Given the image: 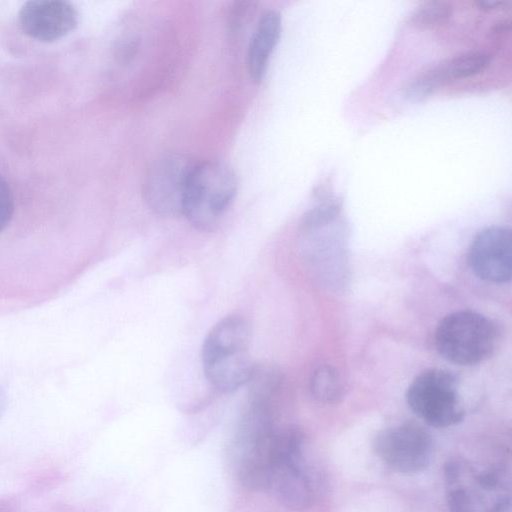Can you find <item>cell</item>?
<instances>
[{
	"label": "cell",
	"mask_w": 512,
	"mask_h": 512,
	"mask_svg": "<svg viewBox=\"0 0 512 512\" xmlns=\"http://www.w3.org/2000/svg\"><path fill=\"white\" fill-rule=\"evenodd\" d=\"M452 7L444 1L421 3L410 15L409 22L418 27H432L444 23L451 15Z\"/></svg>",
	"instance_id": "15"
},
{
	"label": "cell",
	"mask_w": 512,
	"mask_h": 512,
	"mask_svg": "<svg viewBox=\"0 0 512 512\" xmlns=\"http://www.w3.org/2000/svg\"><path fill=\"white\" fill-rule=\"evenodd\" d=\"M489 54L481 51L466 52L454 56L435 66V70L442 82L452 79H461L476 75L484 71L490 64Z\"/></svg>",
	"instance_id": "13"
},
{
	"label": "cell",
	"mask_w": 512,
	"mask_h": 512,
	"mask_svg": "<svg viewBox=\"0 0 512 512\" xmlns=\"http://www.w3.org/2000/svg\"><path fill=\"white\" fill-rule=\"evenodd\" d=\"M444 484L450 512H508L510 481L499 467H484L463 457L444 465Z\"/></svg>",
	"instance_id": "2"
},
{
	"label": "cell",
	"mask_w": 512,
	"mask_h": 512,
	"mask_svg": "<svg viewBox=\"0 0 512 512\" xmlns=\"http://www.w3.org/2000/svg\"><path fill=\"white\" fill-rule=\"evenodd\" d=\"M441 84L434 68H431L412 79L404 87V94L408 99L414 101L421 100L431 94Z\"/></svg>",
	"instance_id": "16"
},
{
	"label": "cell",
	"mask_w": 512,
	"mask_h": 512,
	"mask_svg": "<svg viewBox=\"0 0 512 512\" xmlns=\"http://www.w3.org/2000/svg\"><path fill=\"white\" fill-rule=\"evenodd\" d=\"M303 444L299 430L278 429L267 490L280 504L292 510L306 509L314 497L312 480L303 459Z\"/></svg>",
	"instance_id": "5"
},
{
	"label": "cell",
	"mask_w": 512,
	"mask_h": 512,
	"mask_svg": "<svg viewBox=\"0 0 512 512\" xmlns=\"http://www.w3.org/2000/svg\"><path fill=\"white\" fill-rule=\"evenodd\" d=\"M340 210L337 201L323 202L311 209L304 217V228H313L334 218Z\"/></svg>",
	"instance_id": "17"
},
{
	"label": "cell",
	"mask_w": 512,
	"mask_h": 512,
	"mask_svg": "<svg viewBox=\"0 0 512 512\" xmlns=\"http://www.w3.org/2000/svg\"><path fill=\"white\" fill-rule=\"evenodd\" d=\"M512 233L505 226H489L473 238L468 263L480 279L494 283H506L511 278Z\"/></svg>",
	"instance_id": "9"
},
{
	"label": "cell",
	"mask_w": 512,
	"mask_h": 512,
	"mask_svg": "<svg viewBox=\"0 0 512 512\" xmlns=\"http://www.w3.org/2000/svg\"><path fill=\"white\" fill-rule=\"evenodd\" d=\"M251 327L240 315L217 322L202 346L206 379L219 392L230 393L246 385L254 364L249 356Z\"/></svg>",
	"instance_id": "1"
},
{
	"label": "cell",
	"mask_w": 512,
	"mask_h": 512,
	"mask_svg": "<svg viewBox=\"0 0 512 512\" xmlns=\"http://www.w3.org/2000/svg\"><path fill=\"white\" fill-rule=\"evenodd\" d=\"M497 342L494 323L486 316L471 310L446 315L435 331L438 353L457 365H475L489 358Z\"/></svg>",
	"instance_id": "4"
},
{
	"label": "cell",
	"mask_w": 512,
	"mask_h": 512,
	"mask_svg": "<svg viewBox=\"0 0 512 512\" xmlns=\"http://www.w3.org/2000/svg\"><path fill=\"white\" fill-rule=\"evenodd\" d=\"M373 448L378 458L401 474H415L429 466L434 444L430 434L412 424H399L380 431Z\"/></svg>",
	"instance_id": "8"
},
{
	"label": "cell",
	"mask_w": 512,
	"mask_h": 512,
	"mask_svg": "<svg viewBox=\"0 0 512 512\" xmlns=\"http://www.w3.org/2000/svg\"><path fill=\"white\" fill-rule=\"evenodd\" d=\"M280 34V14L275 10L266 11L259 19L248 47V72L254 82L259 83L263 79Z\"/></svg>",
	"instance_id": "11"
},
{
	"label": "cell",
	"mask_w": 512,
	"mask_h": 512,
	"mask_svg": "<svg viewBox=\"0 0 512 512\" xmlns=\"http://www.w3.org/2000/svg\"><path fill=\"white\" fill-rule=\"evenodd\" d=\"M477 6L481 9H495L505 5L501 0H479L476 2Z\"/></svg>",
	"instance_id": "19"
},
{
	"label": "cell",
	"mask_w": 512,
	"mask_h": 512,
	"mask_svg": "<svg viewBox=\"0 0 512 512\" xmlns=\"http://www.w3.org/2000/svg\"><path fill=\"white\" fill-rule=\"evenodd\" d=\"M411 411L432 427L454 426L464 418L459 382L449 371L433 368L417 375L406 391Z\"/></svg>",
	"instance_id": "6"
},
{
	"label": "cell",
	"mask_w": 512,
	"mask_h": 512,
	"mask_svg": "<svg viewBox=\"0 0 512 512\" xmlns=\"http://www.w3.org/2000/svg\"><path fill=\"white\" fill-rule=\"evenodd\" d=\"M14 211V198L8 183L0 176V233L9 224Z\"/></svg>",
	"instance_id": "18"
},
{
	"label": "cell",
	"mask_w": 512,
	"mask_h": 512,
	"mask_svg": "<svg viewBox=\"0 0 512 512\" xmlns=\"http://www.w3.org/2000/svg\"><path fill=\"white\" fill-rule=\"evenodd\" d=\"M19 24L29 37L41 42H52L76 28L78 12L68 1H29L19 12Z\"/></svg>",
	"instance_id": "10"
},
{
	"label": "cell",
	"mask_w": 512,
	"mask_h": 512,
	"mask_svg": "<svg viewBox=\"0 0 512 512\" xmlns=\"http://www.w3.org/2000/svg\"><path fill=\"white\" fill-rule=\"evenodd\" d=\"M283 384L280 370L270 364H254L246 386L249 403L273 407Z\"/></svg>",
	"instance_id": "12"
},
{
	"label": "cell",
	"mask_w": 512,
	"mask_h": 512,
	"mask_svg": "<svg viewBox=\"0 0 512 512\" xmlns=\"http://www.w3.org/2000/svg\"><path fill=\"white\" fill-rule=\"evenodd\" d=\"M0 512H16V509L8 500L0 499Z\"/></svg>",
	"instance_id": "20"
},
{
	"label": "cell",
	"mask_w": 512,
	"mask_h": 512,
	"mask_svg": "<svg viewBox=\"0 0 512 512\" xmlns=\"http://www.w3.org/2000/svg\"><path fill=\"white\" fill-rule=\"evenodd\" d=\"M310 390L318 401L324 403L337 401L343 391L338 372L329 366L318 368L310 380Z\"/></svg>",
	"instance_id": "14"
},
{
	"label": "cell",
	"mask_w": 512,
	"mask_h": 512,
	"mask_svg": "<svg viewBox=\"0 0 512 512\" xmlns=\"http://www.w3.org/2000/svg\"><path fill=\"white\" fill-rule=\"evenodd\" d=\"M237 189V177L226 164L196 163L188 181L182 215L195 228L212 231L232 204Z\"/></svg>",
	"instance_id": "3"
},
{
	"label": "cell",
	"mask_w": 512,
	"mask_h": 512,
	"mask_svg": "<svg viewBox=\"0 0 512 512\" xmlns=\"http://www.w3.org/2000/svg\"><path fill=\"white\" fill-rule=\"evenodd\" d=\"M196 165L190 157L169 153L161 156L148 169L143 182L145 202L163 217L182 215L190 175Z\"/></svg>",
	"instance_id": "7"
}]
</instances>
